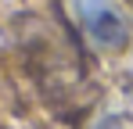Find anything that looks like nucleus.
Segmentation results:
<instances>
[{
    "label": "nucleus",
    "instance_id": "nucleus-2",
    "mask_svg": "<svg viewBox=\"0 0 133 129\" xmlns=\"http://www.w3.org/2000/svg\"><path fill=\"white\" fill-rule=\"evenodd\" d=\"M130 4H133V0H130Z\"/></svg>",
    "mask_w": 133,
    "mask_h": 129
},
{
    "label": "nucleus",
    "instance_id": "nucleus-1",
    "mask_svg": "<svg viewBox=\"0 0 133 129\" xmlns=\"http://www.w3.org/2000/svg\"><path fill=\"white\" fill-rule=\"evenodd\" d=\"M83 25H87L90 40L101 50H119L126 47V25L119 18V11L108 0H83Z\"/></svg>",
    "mask_w": 133,
    "mask_h": 129
}]
</instances>
